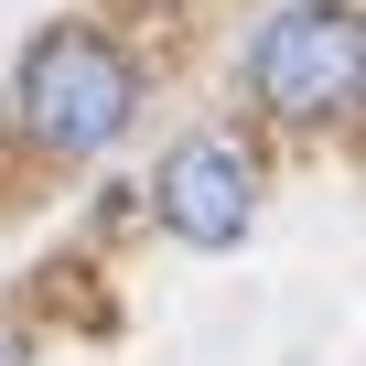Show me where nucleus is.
<instances>
[{"label": "nucleus", "instance_id": "nucleus-1", "mask_svg": "<svg viewBox=\"0 0 366 366\" xmlns=\"http://www.w3.org/2000/svg\"><path fill=\"white\" fill-rule=\"evenodd\" d=\"M11 97H22V129H33L44 151L86 162V151H108V140H119V129L140 119V65H129V54L108 44V33L65 22V33H44V44L22 54Z\"/></svg>", "mask_w": 366, "mask_h": 366}, {"label": "nucleus", "instance_id": "nucleus-2", "mask_svg": "<svg viewBox=\"0 0 366 366\" xmlns=\"http://www.w3.org/2000/svg\"><path fill=\"white\" fill-rule=\"evenodd\" d=\"M248 97L269 119H334L355 97V0H280L248 33Z\"/></svg>", "mask_w": 366, "mask_h": 366}, {"label": "nucleus", "instance_id": "nucleus-3", "mask_svg": "<svg viewBox=\"0 0 366 366\" xmlns=\"http://www.w3.org/2000/svg\"><path fill=\"white\" fill-rule=\"evenodd\" d=\"M151 216L183 237V248H237L248 216H259V151L227 140V129H194L172 140L162 172H151Z\"/></svg>", "mask_w": 366, "mask_h": 366}, {"label": "nucleus", "instance_id": "nucleus-4", "mask_svg": "<svg viewBox=\"0 0 366 366\" xmlns=\"http://www.w3.org/2000/svg\"><path fill=\"white\" fill-rule=\"evenodd\" d=\"M0 366H33V355H22V334H11V323H0Z\"/></svg>", "mask_w": 366, "mask_h": 366}]
</instances>
